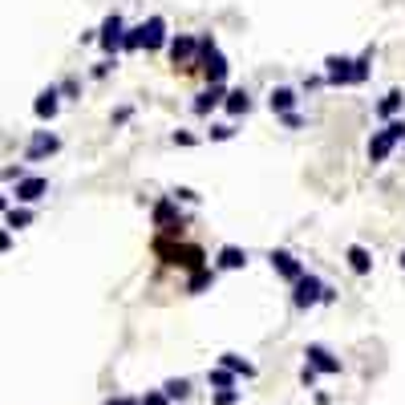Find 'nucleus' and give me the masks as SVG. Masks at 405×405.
<instances>
[{
  "mask_svg": "<svg viewBox=\"0 0 405 405\" xmlns=\"http://www.w3.org/2000/svg\"><path fill=\"white\" fill-rule=\"evenodd\" d=\"M369 65H373V45H369L361 57L329 53V57H324V86H332V89L361 86V81H369Z\"/></svg>",
  "mask_w": 405,
  "mask_h": 405,
  "instance_id": "nucleus-1",
  "label": "nucleus"
},
{
  "mask_svg": "<svg viewBox=\"0 0 405 405\" xmlns=\"http://www.w3.org/2000/svg\"><path fill=\"white\" fill-rule=\"evenodd\" d=\"M195 69L207 77V86H227L231 61L223 57V49H219L215 33H202V37H199V57H195Z\"/></svg>",
  "mask_w": 405,
  "mask_h": 405,
  "instance_id": "nucleus-2",
  "label": "nucleus"
},
{
  "mask_svg": "<svg viewBox=\"0 0 405 405\" xmlns=\"http://www.w3.org/2000/svg\"><path fill=\"white\" fill-rule=\"evenodd\" d=\"M405 142V122L401 118H393V122H385L381 130H373V138H369V163L381 166V163H389V154L397 150Z\"/></svg>",
  "mask_w": 405,
  "mask_h": 405,
  "instance_id": "nucleus-3",
  "label": "nucleus"
},
{
  "mask_svg": "<svg viewBox=\"0 0 405 405\" xmlns=\"http://www.w3.org/2000/svg\"><path fill=\"white\" fill-rule=\"evenodd\" d=\"M154 255L163 260V264L170 267H187V272H199V267H207V255H202V247H183V243H170L166 235H158L154 240Z\"/></svg>",
  "mask_w": 405,
  "mask_h": 405,
  "instance_id": "nucleus-4",
  "label": "nucleus"
},
{
  "mask_svg": "<svg viewBox=\"0 0 405 405\" xmlns=\"http://www.w3.org/2000/svg\"><path fill=\"white\" fill-rule=\"evenodd\" d=\"M324 280L312 276V272H304L296 284H292V308H300V312H308V308H317V304H324Z\"/></svg>",
  "mask_w": 405,
  "mask_h": 405,
  "instance_id": "nucleus-5",
  "label": "nucleus"
},
{
  "mask_svg": "<svg viewBox=\"0 0 405 405\" xmlns=\"http://www.w3.org/2000/svg\"><path fill=\"white\" fill-rule=\"evenodd\" d=\"M166 57L175 69H195V57H199V37H190V33H175V37L166 41Z\"/></svg>",
  "mask_w": 405,
  "mask_h": 405,
  "instance_id": "nucleus-6",
  "label": "nucleus"
},
{
  "mask_svg": "<svg viewBox=\"0 0 405 405\" xmlns=\"http://www.w3.org/2000/svg\"><path fill=\"white\" fill-rule=\"evenodd\" d=\"M304 365L312 369L317 377H320V373H324V377H337V373L344 369V365H341V357L332 353L329 344H308V349H304Z\"/></svg>",
  "mask_w": 405,
  "mask_h": 405,
  "instance_id": "nucleus-7",
  "label": "nucleus"
},
{
  "mask_svg": "<svg viewBox=\"0 0 405 405\" xmlns=\"http://www.w3.org/2000/svg\"><path fill=\"white\" fill-rule=\"evenodd\" d=\"M154 227L163 231V235H183V211H178V199H158L154 202Z\"/></svg>",
  "mask_w": 405,
  "mask_h": 405,
  "instance_id": "nucleus-8",
  "label": "nucleus"
},
{
  "mask_svg": "<svg viewBox=\"0 0 405 405\" xmlns=\"http://www.w3.org/2000/svg\"><path fill=\"white\" fill-rule=\"evenodd\" d=\"M122 33H126V21H122L118 13H110L106 21H101L98 45H101V53H106V57H118V53H122Z\"/></svg>",
  "mask_w": 405,
  "mask_h": 405,
  "instance_id": "nucleus-9",
  "label": "nucleus"
},
{
  "mask_svg": "<svg viewBox=\"0 0 405 405\" xmlns=\"http://www.w3.org/2000/svg\"><path fill=\"white\" fill-rule=\"evenodd\" d=\"M61 150V138L49 134V130H33V138L25 146V163H41V158H53V154Z\"/></svg>",
  "mask_w": 405,
  "mask_h": 405,
  "instance_id": "nucleus-10",
  "label": "nucleus"
},
{
  "mask_svg": "<svg viewBox=\"0 0 405 405\" xmlns=\"http://www.w3.org/2000/svg\"><path fill=\"white\" fill-rule=\"evenodd\" d=\"M45 195H49V178H41V175H25L13 190L16 207H33V202H41Z\"/></svg>",
  "mask_w": 405,
  "mask_h": 405,
  "instance_id": "nucleus-11",
  "label": "nucleus"
},
{
  "mask_svg": "<svg viewBox=\"0 0 405 405\" xmlns=\"http://www.w3.org/2000/svg\"><path fill=\"white\" fill-rule=\"evenodd\" d=\"M267 264H272V272H276L280 280H288V284H296V280L304 276V264L292 252H284V247H272V252H267Z\"/></svg>",
  "mask_w": 405,
  "mask_h": 405,
  "instance_id": "nucleus-12",
  "label": "nucleus"
},
{
  "mask_svg": "<svg viewBox=\"0 0 405 405\" xmlns=\"http://www.w3.org/2000/svg\"><path fill=\"white\" fill-rule=\"evenodd\" d=\"M166 41H170V33H166V16H146L142 21V49L146 53H158V49H166Z\"/></svg>",
  "mask_w": 405,
  "mask_h": 405,
  "instance_id": "nucleus-13",
  "label": "nucleus"
},
{
  "mask_svg": "<svg viewBox=\"0 0 405 405\" xmlns=\"http://www.w3.org/2000/svg\"><path fill=\"white\" fill-rule=\"evenodd\" d=\"M296 101H300V93L292 86H276L272 93H267V110L276 118H284V114H296Z\"/></svg>",
  "mask_w": 405,
  "mask_h": 405,
  "instance_id": "nucleus-14",
  "label": "nucleus"
},
{
  "mask_svg": "<svg viewBox=\"0 0 405 405\" xmlns=\"http://www.w3.org/2000/svg\"><path fill=\"white\" fill-rule=\"evenodd\" d=\"M223 98H227V86H207L202 93H195L190 110H195L199 118H207L211 110H219V106H223Z\"/></svg>",
  "mask_w": 405,
  "mask_h": 405,
  "instance_id": "nucleus-15",
  "label": "nucleus"
},
{
  "mask_svg": "<svg viewBox=\"0 0 405 405\" xmlns=\"http://www.w3.org/2000/svg\"><path fill=\"white\" fill-rule=\"evenodd\" d=\"M57 110H61V89H57V86L41 89L37 101H33V114H37L41 122H53V118H57Z\"/></svg>",
  "mask_w": 405,
  "mask_h": 405,
  "instance_id": "nucleus-16",
  "label": "nucleus"
},
{
  "mask_svg": "<svg viewBox=\"0 0 405 405\" xmlns=\"http://www.w3.org/2000/svg\"><path fill=\"white\" fill-rule=\"evenodd\" d=\"M240 267H247V252L235 243H223L215 252V272H240Z\"/></svg>",
  "mask_w": 405,
  "mask_h": 405,
  "instance_id": "nucleus-17",
  "label": "nucleus"
},
{
  "mask_svg": "<svg viewBox=\"0 0 405 405\" xmlns=\"http://www.w3.org/2000/svg\"><path fill=\"white\" fill-rule=\"evenodd\" d=\"M344 260H349V267H353L357 276H369V272H373V255H369V247H361V243H349Z\"/></svg>",
  "mask_w": 405,
  "mask_h": 405,
  "instance_id": "nucleus-18",
  "label": "nucleus"
},
{
  "mask_svg": "<svg viewBox=\"0 0 405 405\" xmlns=\"http://www.w3.org/2000/svg\"><path fill=\"white\" fill-rule=\"evenodd\" d=\"M401 110H405V93H401V89H389V93L377 101V118H385V122H393Z\"/></svg>",
  "mask_w": 405,
  "mask_h": 405,
  "instance_id": "nucleus-19",
  "label": "nucleus"
},
{
  "mask_svg": "<svg viewBox=\"0 0 405 405\" xmlns=\"http://www.w3.org/2000/svg\"><path fill=\"white\" fill-rule=\"evenodd\" d=\"M223 110H227L231 118H243L247 110H252V93H247V89H227V98H223Z\"/></svg>",
  "mask_w": 405,
  "mask_h": 405,
  "instance_id": "nucleus-20",
  "label": "nucleus"
},
{
  "mask_svg": "<svg viewBox=\"0 0 405 405\" xmlns=\"http://www.w3.org/2000/svg\"><path fill=\"white\" fill-rule=\"evenodd\" d=\"M219 365L227 369V373H235V377H255V373H260V369H255L247 357H240V353H223L219 357Z\"/></svg>",
  "mask_w": 405,
  "mask_h": 405,
  "instance_id": "nucleus-21",
  "label": "nucleus"
},
{
  "mask_svg": "<svg viewBox=\"0 0 405 405\" xmlns=\"http://www.w3.org/2000/svg\"><path fill=\"white\" fill-rule=\"evenodd\" d=\"M215 276H219L215 267H199V272H190V276H187V292H190V296H202V292L215 284Z\"/></svg>",
  "mask_w": 405,
  "mask_h": 405,
  "instance_id": "nucleus-22",
  "label": "nucleus"
},
{
  "mask_svg": "<svg viewBox=\"0 0 405 405\" xmlns=\"http://www.w3.org/2000/svg\"><path fill=\"white\" fill-rule=\"evenodd\" d=\"M163 393H166V401H187L190 397V381L187 377H170V381H163Z\"/></svg>",
  "mask_w": 405,
  "mask_h": 405,
  "instance_id": "nucleus-23",
  "label": "nucleus"
},
{
  "mask_svg": "<svg viewBox=\"0 0 405 405\" xmlns=\"http://www.w3.org/2000/svg\"><path fill=\"white\" fill-rule=\"evenodd\" d=\"M207 385H211V389H235V373H227V369L223 365H215V369H207Z\"/></svg>",
  "mask_w": 405,
  "mask_h": 405,
  "instance_id": "nucleus-24",
  "label": "nucleus"
},
{
  "mask_svg": "<svg viewBox=\"0 0 405 405\" xmlns=\"http://www.w3.org/2000/svg\"><path fill=\"white\" fill-rule=\"evenodd\" d=\"M29 223H33V211H29V207H9V211H4V227L9 231H21V227H29Z\"/></svg>",
  "mask_w": 405,
  "mask_h": 405,
  "instance_id": "nucleus-25",
  "label": "nucleus"
},
{
  "mask_svg": "<svg viewBox=\"0 0 405 405\" xmlns=\"http://www.w3.org/2000/svg\"><path fill=\"white\" fill-rule=\"evenodd\" d=\"M138 49H142V25H134L122 33V53H138Z\"/></svg>",
  "mask_w": 405,
  "mask_h": 405,
  "instance_id": "nucleus-26",
  "label": "nucleus"
},
{
  "mask_svg": "<svg viewBox=\"0 0 405 405\" xmlns=\"http://www.w3.org/2000/svg\"><path fill=\"white\" fill-rule=\"evenodd\" d=\"M207 138L211 142H231L235 138V126H231V122H215V126L207 130Z\"/></svg>",
  "mask_w": 405,
  "mask_h": 405,
  "instance_id": "nucleus-27",
  "label": "nucleus"
},
{
  "mask_svg": "<svg viewBox=\"0 0 405 405\" xmlns=\"http://www.w3.org/2000/svg\"><path fill=\"white\" fill-rule=\"evenodd\" d=\"M243 389H219L215 397H211V405H240Z\"/></svg>",
  "mask_w": 405,
  "mask_h": 405,
  "instance_id": "nucleus-28",
  "label": "nucleus"
},
{
  "mask_svg": "<svg viewBox=\"0 0 405 405\" xmlns=\"http://www.w3.org/2000/svg\"><path fill=\"white\" fill-rule=\"evenodd\" d=\"M138 405H170V401H166L163 389H146V393L138 397Z\"/></svg>",
  "mask_w": 405,
  "mask_h": 405,
  "instance_id": "nucleus-29",
  "label": "nucleus"
},
{
  "mask_svg": "<svg viewBox=\"0 0 405 405\" xmlns=\"http://www.w3.org/2000/svg\"><path fill=\"white\" fill-rule=\"evenodd\" d=\"M0 175H4V183H21V178H25V166H21V163H16V166H4Z\"/></svg>",
  "mask_w": 405,
  "mask_h": 405,
  "instance_id": "nucleus-30",
  "label": "nucleus"
},
{
  "mask_svg": "<svg viewBox=\"0 0 405 405\" xmlns=\"http://www.w3.org/2000/svg\"><path fill=\"white\" fill-rule=\"evenodd\" d=\"M170 142H175V146H195V134H190V130H175Z\"/></svg>",
  "mask_w": 405,
  "mask_h": 405,
  "instance_id": "nucleus-31",
  "label": "nucleus"
},
{
  "mask_svg": "<svg viewBox=\"0 0 405 405\" xmlns=\"http://www.w3.org/2000/svg\"><path fill=\"white\" fill-rule=\"evenodd\" d=\"M118 65V57H106V61H98L93 65V77H110V69Z\"/></svg>",
  "mask_w": 405,
  "mask_h": 405,
  "instance_id": "nucleus-32",
  "label": "nucleus"
},
{
  "mask_svg": "<svg viewBox=\"0 0 405 405\" xmlns=\"http://www.w3.org/2000/svg\"><path fill=\"white\" fill-rule=\"evenodd\" d=\"M106 405H138V397H130V393H114V397H106Z\"/></svg>",
  "mask_w": 405,
  "mask_h": 405,
  "instance_id": "nucleus-33",
  "label": "nucleus"
},
{
  "mask_svg": "<svg viewBox=\"0 0 405 405\" xmlns=\"http://www.w3.org/2000/svg\"><path fill=\"white\" fill-rule=\"evenodd\" d=\"M4 252H13V231L9 227H0V255Z\"/></svg>",
  "mask_w": 405,
  "mask_h": 405,
  "instance_id": "nucleus-34",
  "label": "nucleus"
},
{
  "mask_svg": "<svg viewBox=\"0 0 405 405\" xmlns=\"http://www.w3.org/2000/svg\"><path fill=\"white\" fill-rule=\"evenodd\" d=\"M175 199H183V202H199V190H190V187H178V190H175Z\"/></svg>",
  "mask_w": 405,
  "mask_h": 405,
  "instance_id": "nucleus-35",
  "label": "nucleus"
},
{
  "mask_svg": "<svg viewBox=\"0 0 405 405\" xmlns=\"http://www.w3.org/2000/svg\"><path fill=\"white\" fill-rule=\"evenodd\" d=\"M300 385H304V389H312V385H317V373H312L308 365L300 369Z\"/></svg>",
  "mask_w": 405,
  "mask_h": 405,
  "instance_id": "nucleus-36",
  "label": "nucleus"
},
{
  "mask_svg": "<svg viewBox=\"0 0 405 405\" xmlns=\"http://www.w3.org/2000/svg\"><path fill=\"white\" fill-rule=\"evenodd\" d=\"M130 114H134L130 106H122V110H114V126H126V122H130Z\"/></svg>",
  "mask_w": 405,
  "mask_h": 405,
  "instance_id": "nucleus-37",
  "label": "nucleus"
},
{
  "mask_svg": "<svg viewBox=\"0 0 405 405\" xmlns=\"http://www.w3.org/2000/svg\"><path fill=\"white\" fill-rule=\"evenodd\" d=\"M284 126H288V130H300L304 118H300V114H284Z\"/></svg>",
  "mask_w": 405,
  "mask_h": 405,
  "instance_id": "nucleus-38",
  "label": "nucleus"
},
{
  "mask_svg": "<svg viewBox=\"0 0 405 405\" xmlns=\"http://www.w3.org/2000/svg\"><path fill=\"white\" fill-rule=\"evenodd\" d=\"M4 211H9V195H0V215H4Z\"/></svg>",
  "mask_w": 405,
  "mask_h": 405,
  "instance_id": "nucleus-39",
  "label": "nucleus"
},
{
  "mask_svg": "<svg viewBox=\"0 0 405 405\" xmlns=\"http://www.w3.org/2000/svg\"><path fill=\"white\" fill-rule=\"evenodd\" d=\"M397 264H401V272H405V252H401V255H397Z\"/></svg>",
  "mask_w": 405,
  "mask_h": 405,
  "instance_id": "nucleus-40",
  "label": "nucleus"
}]
</instances>
